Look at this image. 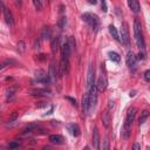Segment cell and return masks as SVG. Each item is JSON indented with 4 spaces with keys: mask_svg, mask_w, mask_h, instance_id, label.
Wrapping results in <instances>:
<instances>
[{
    "mask_svg": "<svg viewBox=\"0 0 150 150\" xmlns=\"http://www.w3.org/2000/svg\"><path fill=\"white\" fill-rule=\"evenodd\" d=\"M135 116H136V109L135 108H130L129 112L127 114V117H125V122H124V127H123V130H122V136L123 138H129L130 136V133H132V125H133V122L135 120Z\"/></svg>",
    "mask_w": 150,
    "mask_h": 150,
    "instance_id": "1",
    "label": "cell"
},
{
    "mask_svg": "<svg viewBox=\"0 0 150 150\" xmlns=\"http://www.w3.org/2000/svg\"><path fill=\"white\" fill-rule=\"evenodd\" d=\"M134 34H135V40H136V44L141 49L145 48V42L143 39V33H142V26L138 19H135L134 21Z\"/></svg>",
    "mask_w": 150,
    "mask_h": 150,
    "instance_id": "2",
    "label": "cell"
},
{
    "mask_svg": "<svg viewBox=\"0 0 150 150\" xmlns=\"http://www.w3.org/2000/svg\"><path fill=\"white\" fill-rule=\"evenodd\" d=\"M118 38H120V41L122 42L123 45H125V46L129 45V40H130V38H129V29H128V25L125 23H123L122 26H121Z\"/></svg>",
    "mask_w": 150,
    "mask_h": 150,
    "instance_id": "3",
    "label": "cell"
},
{
    "mask_svg": "<svg viewBox=\"0 0 150 150\" xmlns=\"http://www.w3.org/2000/svg\"><path fill=\"white\" fill-rule=\"evenodd\" d=\"M48 77H49V80H51L52 83L56 82V80H58V77H59V75H58V66L55 65V62H54V61L51 63V66H49Z\"/></svg>",
    "mask_w": 150,
    "mask_h": 150,
    "instance_id": "4",
    "label": "cell"
},
{
    "mask_svg": "<svg viewBox=\"0 0 150 150\" xmlns=\"http://www.w3.org/2000/svg\"><path fill=\"white\" fill-rule=\"evenodd\" d=\"M107 84H108V82H107V77L104 75H101L97 80V83L95 84L96 86V89L99 93H102L103 90H105L107 88Z\"/></svg>",
    "mask_w": 150,
    "mask_h": 150,
    "instance_id": "5",
    "label": "cell"
},
{
    "mask_svg": "<svg viewBox=\"0 0 150 150\" xmlns=\"http://www.w3.org/2000/svg\"><path fill=\"white\" fill-rule=\"evenodd\" d=\"M127 66L133 71L136 68V56L134 55L133 52H128L127 54Z\"/></svg>",
    "mask_w": 150,
    "mask_h": 150,
    "instance_id": "6",
    "label": "cell"
},
{
    "mask_svg": "<svg viewBox=\"0 0 150 150\" xmlns=\"http://www.w3.org/2000/svg\"><path fill=\"white\" fill-rule=\"evenodd\" d=\"M94 75H95V69H94V66L93 65H89V68H88V75H87V88L89 89L94 83Z\"/></svg>",
    "mask_w": 150,
    "mask_h": 150,
    "instance_id": "7",
    "label": "cell"
},
{
    "mask_svg": "<svg viewBox=\"0 0 150 150\" xmlns=\"http://www.w3.org/2000/svg\"><path fill=\"white\" fill-rule=\"evenodd\" d=\"M35 79L38 82H42V83H48L51 82L49 77H48V74H46L44 71H38L35 72Z\"/></svg>",
    "mask_w": 150,
    "mask_h": 150,
    "instance_id": "8",
    "label": "cell"
},
{
    "mask_svg": "<svg viewBox=\"0 0 150 150\" xmlns=\"http://www.w3.org/2000/svg\"><path fill=\"white\" fill-rule=\"evenodd\" d=\"M61 52H62V59L69 61V58H71V54H72V49H71V47L68 45V42H65V44L62 45Z\"/></svg>",
    "mask_w": 150,
    "mask_h": 150,
    "instance_id": "9",
    "label": "cell"
},
{
    "mask_svg": "<svg viewBox=\"0 0 150 150\" xmlns=\"http://www.w3.org/2000/svg\"><path fill=\"white\" fill-rule=\"evenodd\" d=\"M82 112H83V115L89 114V95H88V93H86L82 99Z\"/></svg>",
    "mask_w": 150,
    "mask_h": 150,
    "instance_id": "10",
    "label": "cell"
},
{
    "mask_svg": "<svg viewBox=\"0 0 150 150\" xmlns=\"http://www.w3.org/2000/svg\"><path fill=\"white\" fill-rule=\"evenodd\" d=\"M3 14H4V18H5L6 24L10 25V26H13V24H14V19H13V14H12V12H11L7 7H5Z\"/></svg>",
    "mask_w": 150,
    "mask_h": 150,
    "instance_id": "11",
    "label": "cell"
},
{
    "mask_svg": "<svg viewBox=\"0 0 150 150\" xmlns=\"http://www.w3.org/2000/svg\"><path fill=\"white\" fill-rule=\"evenodd\" d=\"M128 1V6H129V8L134 12V13H138L140 10H141V5H140V1L138 0H127Z\"/></svg>",
    "mask_w": 150,
    "mask_h": 150,
    "instance_id": "12",
    "label": "cell"
},
{
    "mask_svg": "<svg viewBox=\"0 0 150 150\" xmlns=\"http://www.w3.org/2000/svg\"><path fill=\"white\" fill-rule=\"evenodd\" d=\"M110 122H112L110 110L107 109V110L103 113V115H102V123H103V125H104L105 128H108V127L110 125Z\"/></svg>",
    "mask_w": 150,
    "mask_h": 150,
    "instance_id": "13",
    "label": "cell"
},
{
    "mask_svg": "<svg viewBox=\"0 0 150 150\" xmlns=\"http://www.w3.org/2000/svg\"><path fill=\"white\" fill-rule=\"evenodd\" d=\"M49 141H51V143H53V144H56V145H61V144H63L65 143V138H63L61 135H51L49 136Z\"/></svg>",
    "mask_w": 150,
    "mask_h": 150,
    "instance_id": "14",
    "label": "cell"
},
{
    "mask_svg": "<svg viewBox=\"0 0 150 150\" xmlns=\"http://www.w3.org/2000/svg\"><path fill=\"white\" fill-rule=\"evenodd\" d=\"M93 144H94V148L96 150L100 149V134H99L97 128H95L94 133H93Z\"/></svg>",
    "mask_w": 150,
    "mask_h": 150,
    "instance_id": "15",
    "label": "cell"
},
{
    "mask_svg": "<svg viewBox=\"0 0 150 150\" xmlns=\"http://www.w3.org/2000/svg\"><path fill=\"white\" fill-rule=\"evenodd\" d=\"M59 46H60V38H59V36H54V38L52 39V42H51L52 52H53V53H56V51L59 49Z\"/></svg>",
    "mask_w": 150,
    "mask_h": 150,
    "instance_id": "16",
    "label": "cell"
},
{
    "mask_svg": "<svg viewBox=\"0 0 150 150\" xmlns=\"http://www.w3.org/2000/svg\"><path fill=\"white\" fill-rule=\"evenodd\" d=\"M89 25L92 26V28H93L94 32H97V31H99V28H100V20H99V18H97L96 15H93L92 21H90Z\"/></svg>",
    "mask_w": 150,
    "mask_h": 150,
    "instance_id": "17",
    "label": "cell"
},
{
    "mask_svg": "<svg viewBox=\"0 0 150 150\" xmlns=\"http://www.w3.org/2000/svg\"><path fill=\"white\" fill-rule=\"evenodd\" d=\"M68 129H69V132H71V134L73 136H79L80 135V128H79L77 124H69Z\"/></svg>",
    "mask_w": 150,
    "mask_h": 150,
    "instance_id": "18",
    "label": "cell"
},
{
    "mask_svg": "<svg viewBox=\"0 0 150 150\" xmlns=\"http://www.w3.org/2000/svg\"><path fill=\"white\" fill-rule=\"evenodd\" d=\"M29 93L33 95H48V94H51V92L48 89H32V90H29Z\"/></svg>",
    "mask_w": 150,
    "mask_h": 150,
    "instance_id": "19",
    "label": "cell"
},
{
    "mask_svg": "<svg viewBox=\"0 0 150 150\" xmlns=\"http://www.w3.org/2000/svg\"><path fill=\"white\" fill-rule=\"evenodd\" d=\"M41 39H44V40L51 39V28H49V27H44V28H42Z\"/></svg>",
    "mask_w": 150,
    "mask_h": 150,
    "instance_id": "20",
    "label": "cell"
},
{
    "mask_svg": "<svg viewBox=\"0 0 150 150\" xmlns=\"http://www.w3.org/2000/svg\"><path fill=\"white\" fill-rule=\"evenodd\" d=\"M109 33H110V35H112L116 41H120L118 32H117V29H116V27H115L114 25H110V26H109Z\"/></svg>",
    "mask_w": 150,
    "mask_h": 150,
    "instance_id": "21",
    "label": "cell"
},
{
    "mask_svg": "<svg viewBox=\"0 0 150 150\" xmlns=\"http://www.w3.org/2000/svg\"><path fill=\"white\" fill-rule=\"evenodd\" d=\"M148 117H149V112H148V110H144V112H143V113L141 114V116H140V118H138V124H140V125H142V124H144Z\"/></svg>",
    "mask_w": 150,
    "mask_h": 150,
    "instance_id": "22",
    "label": "cell"
},
{
    "mask_svg": "<svg viewBox=\"0 0 150 150\" xmlns=\"http://www.w3.org/2000/svg\"><path fill=\"white\" fill-rule=\"evenodd\" d=\"M109 58H110L112 61H114V62H116V63H118V62L121 61V56H120L116 52H110V53H109Z\"/></svg>",
    "mask_w": 150,
    "mask_h": 150,
    "instance_id": "23",
    "label": "cell"
},
{
    "mask_svg": "<svg viewBox=\"0 0 150 150\" xmlns=\"http://www.w3.org/2000/svg\"><path fill=\"white\" fill-rule=\"evenodd\" d=\"M67 42H68V45H69L71 49H72V51H75V48H76V42H75L74 36H69V39H68Z\"/></svg>",
    "mask_w": 150,
    "mask_h": 150,
    "instance_id": "24",
    "label": "cell"
},
{
    "mask_svg": "<svg viewBox=\"0 0 150 150\" xmlns=\"http://www.w3.org/2000/svg\"><path fill=\"white\" fill-rule=\"evenodd\" d=\"M92 18H93V14H90V13H84V14L82 15L83 21H86V23H87V24H90Z\"/></svg>",
    "mask_w": 150,
    "mask_h": 150,
    "instance_id": "25",
    "label": "cell"
},
{
    "mask_svg": "<svg viewBox=\"0 0 150 150\" xmlns=\"http://www.w3.org/2000/svg\"><path fill=\"white\" fill-rule=\"evenodd\" d=\"M18 49H19L21 53H24V52L26 51V45H25L24 41H19V44H18Z\"/></svg>",
    "mask_w": 150,
    "mask_h": 150,
    "instance_id": "26",
    "label": "cell"
},
{
    "mask_svg": "<svg viewBox=\"0 0 150 150\" xmlns=\"http://www.w3.org/2000/svg\"><path fill=\"white\" fill-rule=\"evenodd\" d=\"M33 4H34V6H35V8L38 11L42 10V1H41V0H33Z\"/></svg>",
    "mask_w": 150,
    "mask_h": 150,
    "instance_id": "27",
    "label": "cell"
},
{
    "mask_svg": "<svg viewBox=\"0 0 150 150\" xmlns=\"http://www.w3.org/2000/svg\"><path fill=\"white\" fill-rule=\"evenodd\" d=\"M20 145H21V142L15 141V142H11V143L8 144V148H10V149H16V148H19Z\"/></svg>",
    "mask_w": 150,
    "mask_h": 150,
    "instance_id": "28",
    "label": "cell"
},
{
    "mask_svg": "<svg viewBox=\"0 0 150 150\" xmlns=\"http://www.w3.org/2000/svg\"><path fill=\"white\" fill-rule=\"evenodd\" d=\"M13 61H10V60H7V61H5V62H3V63H0V72H3L8 65H11Z\"/></svg>",
    "mask_w": 150,
    "mask_h": 150,
    "instance_id": "29",
    "label": "cell"
},
{
    "mask_svg": "<svg viewBox=\"0 0 150 150\" xmlns=\"http://www.w3.org/2000/svg\"><path fill=\"white\" fill-rule=\"evenodd\" d=\"M65 24H66V18H65V16L60 18V20H59V27H60V28H63V27H65Z\"/></svg>",
    "mask_w": 150,
    "mask_h": 150,
    "instance_id": "30",
    "label": "cell"
},
{
    "mask_svg": "<svg viewBox=\"0 0 150 150\" xmlns=\"http://www.w3.org/2000/svg\"><path fill=\"white\" fill-rule=\"evenodd\" d=\"M100 1H101V7H102V11H103V12H107V11H108V7H107L105 0H100Z\"/></svg>",
    "mask_w": 150,
    "mask_h": 150,
    "instance_id": "31",
    "label": "cell"
},
{
    "mask_svg": "<svg viewBox=\"0 0 150 150\" xmlns=\"http://www.w3.org/2000/svg\"><path fill=\"white\" fill-rule=\"evenodd\" d=\"M144 79H145V81H150V71L148 69V71H145L144 72Z\"/></svg>",
    "mask_w": 150,
    "mask_h": 150,
    "instance_id": "32",
    "label": "cell"
},
{
    "mask_svg": "<svg viewBox=\"0 0 150 150\" xmlns=\"http://www.w3.org/2000/svg\"><path fill=\"white\" fill-rule=\"evenodd\" d=\"M102 148H103V150H107L108 149V138H104V141H103V144H102Z\"/></svg>",
    "mask_w": 150,
    "mask_h": 150,
    "instance_id": "33",
    "label": "cell"
},
{
    "mask_svg": "<svg viewBox=\"0 0 150 150\" xmlns=\"http://www.w3.org/2000/svg\"><path fill=\"white\" fill-rule=\"evenodd\" d=\"M16 116H18V113H16V112H13V114H12V116H11V118H10V122H14L15 118H16Z\"/></svg>",
    "mask_w": 150,
    "mask_h": 150,
    "instance_id": "34",
    "label": "cell"
},
{
    "mask_svg": "<svg viewBox=\"0 0 150 150\" xmlns=\"http://www.w3.org/2000/svg\"><path fill=\"white\" fill-rule=\"evenodd\" d=\"M15 92V88H11V89H8L7 90V97H10V96H13V93Z\"/></svg>",
    "mask_w": 150,
    "mask_h": 150,
    "instance_id": "35",
    "label": "cell"
},
{
    "mask_svg": "<svg viewBox=\"0 0 150 150\" xmlns=\"http://www.w3.org/2000/svg\"><path fill=\"white\" fill-rule=\"evenodd\" d=\"M4 10H5V5L3 3V0H0V13H3Z\"/></svg>",
    "mask_w": 150,
    "mask_h": 150,
    "instance_id": "36",
    "label": "cell"
},
{
    "mask_svg": "<svg viewBox=\"0 0 150 150\" xmlns=\"http://www.w3.org/2000/svg\"><path fill=\"white\" fill-rule=\"evenodd\" d=\"M114 108V102L113 101H109V104H108V110L112 112V109Z\"/></svg>",
    "mask_w": 150,
    "mask_h": 150,
    "instance_id": "37",
    "label": "cell"
},
{
    "mask_svg": "<svg viewBox=\"0 0 150 150\" xmlns=\"http://www.w3.org/2000/svg\"><path fill=\"white\" fill-rule=\"evenodd\" d=\"M144 58H145V54L140 52V54H138V60H144Z\"/></svg>",
    "mask_w": 150,
    "mask_h": 150,
    "instance_id": "38",
    "label": "cell"
},
{
    "mask_svg": "<svg viewBox=\"0 0 150 150\" xmlns=\"http://www.w3.org/2000/svg\"><path fill=\"white\" fill-rule=\"evenodd\" d=\"M67 100H69V101H71L73 104H75V105H76V101H75L74 99H72V97H67Z\"/></svg>",
    "mask_w": 150,
    "mask_h": 150,
    "instance_id": "39",
    "label": "cell"
},
{
    "mask_svg": "<svg viewBox=\"0 0 150 150\" xmlns=\"http://www.w3.org/2000/svg\"><path fill=\"white\" fill-rule=\"evenodd\" d=\"M134 149H135V150H138V149H141V145H140V144H137V143H136V144H135V145H134Z\"/></svg>",
    "mask_w": 150,
    "mask_h": 150,
    "instance_id": "40",
    "label": "cell"
},
{
    "mask_svg": "<svg viewBox=\"0 0 150 150\" xmlns=\"http://www.w3.org/2000/svg\"><path fill=\"white\" fill-rule=\"evenodd\" d=\"M44 56H45L44 54H41V55H40V60H45V58H44Z\"/></svg>",
    "mask_w": 150,
    "mask_h": 150,
    "instance_id": "41",
    "label": "cell"
}]
</instances>
